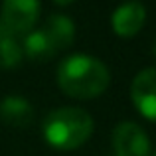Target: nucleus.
I'll list each match as a JSON object with an SVG mask.
<instances>
[{"mask_svg": "<svg viewBox=\"0 0 156 156\" xmlns=\"http://www.w3.org/2000/svg\"><path fill=\"white\" fill-rule=\"evenodd\" d=\"M32 117H34L32 105L20 95H8L0 103V119L14 129H24L26 125H30Z\"/></svg>", "mask_w": 156, "mask_h": 156, "instance_id": "0eeeda50", "label": "nucleus"}, {"mask_svg": "<svg viewBox=\"0 0 156 156\" xmlns=\"http://www.w3.org/2000/svg\"><path fill=\"white\" fill-rule=\"evenodd\" d=\"M133 103L150 121H156V67L142 69L130 85Z\"/></svg>", "mask_w": 156, "mask_h": 156, "instance_id": "39448f33", "label": "nucleus"}, {"mask_svg": "<svg viewBox=\"0 0 156 156\" xmlns=\"http://www.w3.org/2000/svg\"><path fill=\"white\" fill-rule=\"evenodd\" d=\"M22 51L34 61H46V59H50V57L55 55L57 50H55V46H53V42L50 40V36H48L42 28V30H32L30 34L24 38Z\"/></svg>", "mask_w": 156, "mask_h": 156, "instance_id": "1a4fd4ad", "label": "nucleus"}, {"mask_svg": "<svg viewBox=\"0 0 156 156\" xmlns=\"http://www.w3.org/2000/svg\"><path fill=\"white\" fill-rule=\"evenodd\" d=\"M93 133V119L77 107L51 111L44 121V138L59 150H73L87 142Z\"/></svg>", "mask_w": 156, "mask_h": 156, "instance_id": "f03ea898", "label": "nucleus"}, {"mask_svg": "<svg viewBox=\"0 0 156 156\" xmlns=\"http://www.w3.org/2000/svg\"><path fill=\"white\" fill-rule=\"evenodd\" d=\"M152 156H156V152H154V154H152Z\"/></svg>", "mask_w": 156, "mask_h": 156, "instance_id": "ddd939ff", "label": "nucleus"}, {"mask_svg": "<svg viewBox=\"0 0 156 156\" xmlns=\"http://www.w3.org/2000/svg\"><path fill=\"white\" fill-rule=\"evenodd\" d=\"M111 73L101 59L85 53L69 55L57 67V85L69 97L93 99L109 87Z\"/></svg>", "mask_w": 156, "mask_h": 156, "instance_id": "f257e3e1", "label": "nucleus"}, {"mask_svg": "<svg viewBox=\"0 0 156 156\" xmlns=\"http://www.w3.org/2000/svg\"><path fill=\"white\" fill-rule=\"evenodd\" d=\"M55 4H61V6H65V4H71L73 0H53Z\"/></svg>", "mask_w": 156, "mask_h": 156, "instance_id": "9b49d317", "label": "nucleus"}, {"mask_svg": "<svg viewBox=\"0 0 156 156\" xmlns=\"http://www.w3.org/2000/svg\"><path fill=\"white\" fill-rule=\"evenodd\" d=\"M44 32L50 36L55 50H63V48L71 46L73 38H75V24L69 20V16L63 14H53L44 26Z\"/></svg>", "mask_w": 156, "mask_h": 156, "instance_id": "6e6552de", "label": "nucleus"}, {"mask_svg": "<svg viewBox=\"0 0 156 156\" xmlns=\"http://www.w3.org/2000/svg\"><path fill=\"white\" fill-rule=\"evenodd\" d=\"M22 55H24V51L20 48V44L16 42L14 34L0 22V67L10 69V67L20 65Z\"/></svg>", "mask_w": 156, "mask_h": 156, "instance_id": "9d476101", "label": "nucleus"}, {"mask_svg": "<svg viewBox=\"0 0 156 156\" xmlns=\"http://www.w3.org/2000/svg\"><path fill=\"white\" fill-rule=\"evenodd\" d=\"M40 18L38 0H4L0 22L12 34H28Z\"/></svg>", "mask_w": 156, "mask_h": 156, "instance_id": "7ed1b4c3", "label": "nucleus"}, {"mask_svg": "<svg viewBox=\"0 0 156 156\" xmlns=\"http://www.w3.org/2000/svg\"><path fill=\"white\" fill-rule=\"evenodd\" d=\"M144 20H146V10L142 6V2L129 0V2L121 4L113 12L111 24H113V30L117 36H121V38H133L144 26Z\"/></svg>", "mask_w": 156, "mask_h": 156, "instance_id": "423d86ee", "label": "nucleus"}, {"mask_svg": "<svg viewBox=\"0 0 156 156\" xmlns=\"http://www.w3.org/2000/svg\"><path fill=\"white\" fill-rule=\"evenodd\" d=\"M115 156H148L150 140L136 122H121L113 133Z\"/></svg>", "mask_w": 156, "mask_h": 156, "instance_id": "20e7f679", "label": "nucleus"}, {"mask_svg": "<svg viewBox=\"0 0 156 156\" xmlns=\"http://www.w3.org/2000/svg\"><path fill=\"white\" fill-rule=\"evenodd\" d=\"M154 55H156V44H154Z\"/></svg>", "mask_w": 156, "mask_h": 156, "instance_id": "f8f14e48", "label": "nucleus"}]
</instances>
